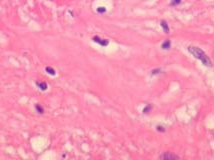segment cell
Masks as SVG:
<instances>
[{
    "label": "cell",
    "instance_id": "obj_1",
    "mask_svg": "<svg viewBox=\"0 0 214 160\" xmlns=\"http://www.w3.org/2000/svg\"><path fill=\"white\" fill-rule=\"evenodd\" d=\"M188 51H189V52H190L195 58L199 59L200 61H201L205 66H208V67H211V66H212V62H211L210 58H209L208 56H207V54L205 53L203 50H201V49H200L199 47L189 46V47H188Z\"/></svg>",
    "mask_w": 214,
    "mask_h": 160
},
{
    "label": "cell",
    "instance_id": "obj_2",
    "mask_svg": "<svg viewBox=\"0 0 214 160\" xmlns=\"http://www.w3.org/2000/svg\"><path fill=\"white\" fill-rule=\"evenodd\" d=\"M160 159L162 160H178L179 156L175 154H172L170 152H166V153H163L162 155L160 156Z\"/></svg>",
    "mask_w": 214,
    "mask_h": 160
},
{
    "label": "cell",
    "instance_id": "obj_3",
    "mask_svg": "<svg viewBox=\"0 0 214 160\" xmlns=\"http://www.w3.org/2000/svg\"><path fill=\"white\" fill-rule=\"evenodd\" d=\"M93 41L98 43V44H100L101 46H107L109 43V41L107 39H101V38H99L98 36H94V37H93Z\"/></svg>",
    "mask_w": 214,
    "mask_h": 160
},
{
    "label": "cell",
    "instance_id": "obj_4",
    "mask_svg": "<svg viewBox=\"0 0 214 160\" xmlns=\"http://www.w3.org/2000/svg\"><path fill=\"white\" fill-rule=\"evenodd\" d=\"M36 85H37V87L40 88L42 91H45V90L47 89V84L45 83V82H36Z\"/></svg>",
    "mask_w": 214,
    "mask_h": 160
},
{
    "label": "cell",
    "instance_id": "obj_5",
    "mask_svg": "<svg viewBox=\"0 0 214 160\" xmlns=\"http://www.w3.org/2000/svg\"><path fill=\"white\" fill-rule=\"evenodd\" d=\"M161 26H162L165 33H169V27H168V24L165 21H161Z\"/></svg>",
    "mask_w": 214,
    "mask_h": 160
},
{
    "label": "cell",
    "instance_id": "obj_6",
    "mask_svg": "<svg viewBox=\"0 0 214 160\" xmlns=\"http://www.w3.org/2000/svg\"><path fill=\"white\" fill-rule=\"evenodd\" d=\"M45 70H46V72L48 73V74H50V75H53V76H54V75L56 74L55 70H54V69L52 68V67H49V66H48V67H46V68H45Z\"/></svg>",
    "mask_w": 214,
    "mask_h": 160
},
{
    "label": "cell",
    "instance_id": "obj_7",
    "mask_svg": "<svg viewBox=\"0 0 214 160\" xmlns=\"http://www.w3.org/2000/svg\"><path fill=\"white\" fill-rule=\"evenodd\" d=\"M162 48L163 49H166V50H168V49L170 48V40H165L164 42L162 43Z\"/></svg>",
    "mask_w": 214,
    "mask_h": 160
},
{
    "label": "cell",
    "instance_id": "obj_8",
    "mask_svg": "<svg viewBox=\"0 0 214 160\" xmlns=\"http://www.w3.org/2000/svg\"><path fill=\"white\" fill-rule=\"evenodd\" d=\"M35 109H36V111L38 112V113H40V114L44 113V109H43V107L40 106L39 104H36L35 105Z\"/></svg>",
    "mask_w": 214,
    "mask_h": 160
},
{
    "label": "cell",
    "instance_id": "obj_9",
    "mask_svg": "<svg viewBox=\"0 0 214 160\" xmlns=\"http://www.w3.org/2000/svg\"><path fill=\"white\" fill-rule=\"evenodd\" d=\"M150 110H151V106H150V105H147V106H146V107L143 109V113H148V112H149Z\"/></svg>",
    "mask_w": 214,
    "mask_h": 160
},
{
    "label": "cell",
    "instance_id": "obj_10",
    "mask_svg": "<svg viewBox=\"0 0 214 160\" xmlns=\"http://www.w3.org/2000/svg\"><path fill=\"white\" fill-rule=\"evenodd\" d=\"M97 11L99 12V13H104V12L106 11V9H105V7H99V8H97Z\"/></svg>",
    "mask_w": 214,
    "mask_h": 160
},
{
    "label": "cell",
    "instance_id": "obj_11",
    "mask_svg": "<svg viewBox=\"0 0 214 160\" xmlns=\"http://www.w3.org/2000/svg\"><path fill=\"white\" fill-rule=\"evenodd\" d=\"M180 2H181V0H173L171 4H172V5H176V4H179Z\"/></svg>",
    "mask_w": 214,
    "mask_h": 160
},
{
    "label": "cell",
    "instance_id": "obj_12",
    "mask_svg": "<svg viewBox=\"0 0 214 160\" xmlns=\"http://www.w3.org/2000/svg\"><path fill=\"white\" fill-rule=\"evenodd\" d=\"M159 71H160V70H153V71H152V74H156V73H159Z\"/></svg>",
    "mask_w": 214,
    "mask_h": 160
},
{
    "label": "cell",
    "instance_id": "obj_13",
    "mask_svg": "<svg viewBox=\"0 0 214 160\" xmlns=\"http://www.w3.org/2000/svg\"><path fill=\"white\" fill-rule=\"evenodd\" d=\"M157 129H158L159 131H164V129H163L161 126H158V127H157Z\"/></svg>",
    "mask_w": 214,
    "mask_h": 160
}]
</instances>
